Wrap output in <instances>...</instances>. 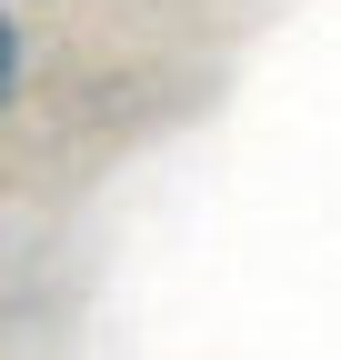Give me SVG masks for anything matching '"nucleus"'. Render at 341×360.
<instances>
[{
  "mask_svg": "<svg viewBox=\"0 0 341 360\" xmlns=\"http://www.w3.org/2000/svg\"><path fill=\"white\" fill-rule=\"evenodd\" d=\"M0 90H11V30H0Z\"/></svg>",
  "mask_w": 341,
  "mask_h": 360,
  "instance_id": "f257e3e1",
  "label": "nucleus"
}]
</instances>
